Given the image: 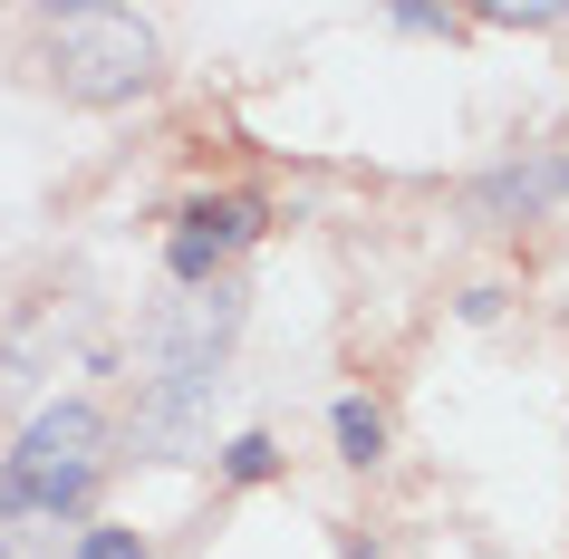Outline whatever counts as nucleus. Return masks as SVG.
Here are the masks:
<instances>
[{
    "mask_svg": "<svg viewBox=\"0 0 569 559\" xmlns=\"http://www.w3.org/2000/svg\"><path fill=\"white\" fill-rule=\"evenodd\" d=\"M49 59H59V88L88 97V107H117V97L154 88V20L146 10H59L49 20Z\"/></svg>",
    "mask_w": 569,
    "mask_h": 559,
    "instance_id": "2",
    "label": "nucleus"
},
{
    "mask_svg": "<svg viewBox=\"0 0 569 559\" xmlns=\"http://www.w3.org/2000/svg\"><path fill=\"white\" fill-rule=\"evenodd\" d=\"M232 472H241V482H251V472H270V443H261V435H241V443H232Z\"/></svg>",
    "mask_w": 569,
    "mask_h": 559,
    "instance_id": "7",
    "label": "nucleus"
},
{
    "mask_svg": "<svg viewBox=\"0 0 569 559\" xmlns=\"http://www.w3.org/2000/svg\"><path fill=\"white\" fill-rule=\"evenodd\" d=\"M338 453L348 463H377V406H358V396L338 406Z\"/></svg>",
    "mask_w": 569,
    "mask_h": 559,
    "instance_id": "4",
    "label": "nucleus"
},
{
    "mask_svg": "<svg viewBox=\"0 0 569 559\" xmlns=\"http://www.w3.org/2000/svg\"><path fill=\"white\" fill-rule=\"evenodd\" d=\"M97 463H107V425H97V406H49L20 435V453L0 463V521H59V511H78L97 482Z\"/></svg>",
    "mask_w": 569,
    "mask_h": 559,
    "instance_id": "1",
    "label": "nucleus"
},
{
    "mask_svg": "<svg viewBox=\"0 0 569 559\" xmlns=\"http://www.w3.org/2000/svg\"><path fill=\"white\" fill-rule=\"evenodd\" d=\"M222 241H241V212H232V203H222V212H193V232L174 241V270L193 280V270H203L212 251H222Z\"/></svg>",
    "mask_w": 569,
    "mask_h": 559,
    "instance_id": "3",
    "label": "nucleus"
},
{
    "mask_svg": "<svg viewBox=\"0 0 569 559\" xmlns=\"http://www.w3.org/2000/svg\"><path fill=\"white\" fill-rule=\"evenodd\" d=\"M0 559H59V550H49V530H30V521H0Z\"/></svg>",
    "mask_w": 569,
    "mask_h": 559,
    "instance_id": "5",
    "label": "nucleus"
},
{
    "mask_svg": "<svg viewBox=\"0 0 569 559\" xmlns=\"http://www.w3.org/2000/svg\"><path fill=\"white\" fill-rule=\"evenodd\" d=\"M78 559H146V550H136V530H88Z\"/></svg>",
    "mask_w": 569,
    "mask_h": 559,
    "instance_id": "6",
    "label": "nucleus"
}]
</instances>
